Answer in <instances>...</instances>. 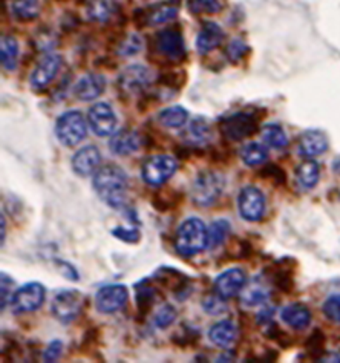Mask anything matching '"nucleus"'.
Listing matches in <instances>:
<instances>
[{"mask_svg": "<svg viewBox=\"0 0 340 363\" xmlns=\"http://www.w3.org/2000/svg\"><path fill=\"white\" fill-rule=\"evenodd\" d=\"M92 187L106 206L121 210L126 206L129 179L126 172L117 164H105L94 173Z\"/></svg>", "mask_w": 340, "mask_h": 363, "instance_id": "nucleus-1", "label": "nucleus"}, {"mask_svg": "<svg viewBox=\"0 0 340 363\" xmlns=\"http://www.w3.org/2000/svg\"><path fill=\"white\" fill-rule=\"evenodd\" d=\"M209 244V228L199 218H187L177 230L175 248L183 257H193L207 248Z\"/></svg>", "mask_w": 340, "mask_h": 363, "instance_id": "nucleus-2", "label": "nucleus"}, {"mask_svg": "<svg viewBox=\"0 0 340 363\" xmlns=\"http://www.w3.org/2000/svg\"><path fill=\"white\" fill-rule=\"evenodd\" d=\"M226 178L221 172L206 169L201 170L193 179L190 197L193 204L198 207H212L219 201L224 193Z\"/></svg>", "mask_w": 340, "mask_h": 363, "instance_id": "nucleus-3", "label": "nucleus"}, {"mask_svg": "<svg viewBox=\"0 0 340 363\" xmlns=\"http://www.w3.org/2000/svg\"><path fill=\"white\" fill-rule=\"evenodd\" d=\"M54 132L61 146H65V148H75L88 135L85 117H83L80 110H66V112L61 114L55 120Z\"/></svg>", "mask_w": 340, "mask_h": 363, "instance_id": "nucleus-4", "label": "nucleus"}, {"mask_svg": "<svg viewBox=\"0 0 340 363\" xmlns=\"http://www.w3.org/2000/svg\"><path fill=\"white\" fill-rule=\"evenodd\" d=\"M218 128L224 138L242 141L258 132L259 118L252 112H236L221 118Z\"/></svg>", "mask_w": 340, "mask_h": 363, "instance_id": "nucleus-5", "label": "nucleus"}, {"mask_svg": "<svg viewBox=\"0 0 340 363\" xmlns=\"http://www.w3.org/2000/svg\"><path fill=\"white\" fill-rule=\"evenodd\" d=\"M83 297L79 290L65 288L59 290L51 302L52 316L59 320L60 324L69 325L77 319L83 310Z\"/></svg>", "mask_w": 340, "mask_h": 363, "instance_id": "nucleus-6", "label": "nucleus"}, {"mask_svg": "<svg viewBox=\"0 0 340 363\" xmlns=\"http://www.w3.org/2000/svg\"><path fill=\"white\" fill-rule=\"evenodd\" d=\"M178 169L177 159L169 155H154L141 166V178L146 184L159 187L168 183Z\"/></svg>", "mask_w": 340, "mask_h": 363, "instance_id": "nucleus-7", "label": "nucleus"}, {"mask_svg": "<svg viewBox=\"0 0 340 363\" xmlns=\"http://www.w3.org/2000/svg\"><path fill=\"white\" fill-rule=\"evenodd\" d=\"M267 201L261 188L246 186L238 195V210L241 218L247 222H259L266 215Z\"/></svg>", "mask_w": 340, "mask_h": 363, "instance_id": "nucleus-8", "label": "nucleus"}, {"mask_svg": "<svg viewBox=\"0 0 340 363\" xmlns=\"http://www.w3.org/2000/svg\"><path fill=\"white\" fill-rule=\"evenodd\" d=\"M154 80V74L144 65H130L118 75L117 85L124 95L132 97L144 92Z\"/></svg>", "mask_w": 340, "mask_h": 363, "instance_id": "nucleus-9", "label": "nucleus"}, {"mask_svg": "<svg viewBox=\"0 0 340 363\" xmlns=\"http://www.w3.org/2000/svg\"><path fill=\"white\" fill-rule=\"evenodd\" d=\"M46 288L40 282H28L17 288L12 296V310L14 313H32L37 311L45 302Z\"/></svg>", "mask_w": 340, "mask_h": 363, "instance_id": "nucleus-10", "label": "nucleus"}, {"mask_svg": "<svg viewBox=\"0 0 340 363\" xmlns=\"http://www.w3.org/2000/svg\"><path fill=\"white\" fill-rule=\"evenodd\" d=\"M88 123L97 137L114 135L118 128V118L109 103L99 101L88 110Z\"/></svg>", "mask_w": 340, "mask_h": 363, "instance_id": "nucleus-11", "label": "nucleus"}, {"mask_svg": "<svg viewBox=\"0 0 340 363\" xmlns=\"http://www.w3.org/2000/svg\"><path fill=\"white\" fill-rule=\"evenodd\" d=\"M129 301V290L123 284H110L101 287L95 295V310L101 314L120 311Z\"/></svg>", "mask_w": 340, "mask_h": 363, "instance_id": "nucleus-12", "label": "nucleus"}, {"mask_svg": "<svg viewBox=\"0 0 340 363\" xmlns=\"http://www.w3.org/2000/svg\"><path fill=\"white\" fill-rule=\"evenodd\" d=\"M155 51L168 60H183L186 57V43L181 31L175 26L159 31L155 36Z\"/></svg>", "mask_w": 340, "mask_h": 363, "instance_id": "nucleus-13", "label": "nucleus"}, {"mask_svg": "<svg viewBox=\"0 0 340 363\" xmlns=\"http://www.w3.org/2000/svg\"><path fill=\"white\" fill-rule=\"evenodd\" d=\"M61 66H63V59H61L60 54H46L45 57L37 63V66L34 68L30 79L31 88L37 90V92L39 90L46 89L55 80V77L59 75Z\"/></svg>", "mask_w": 340, "mask_h": 363, "instance_id": "nucleus-14", "label": "nucleus"}, {"mask_svg": "<svg viewBox=\"0 0 340 363\" xmlns=\"http://www.w3.org/2000/svg\"><path fill=\"white\" fill-rule=\"evenodd\" d=\"M154 281L158 284H161L163 287H168L172 290L173 295H175L177 301H186L189 295L192 293V284L190 279L187 277L183 271H179L177 268L172 267H161L158 268L154 276H152Z\"/></svg>", "mask_w": 340, "mask_h": 363, "instance_id": "nucleus-15", "label": "nucleus"}, {"mask_svg": "<svg viewBox=\"0 0 340 363\" xmlns=\"http://www.w3.org/2000/svg\"><path fill=\"white\" fill-rule=\"evenodd\" d=\"M247 285V275L242 268H228L224 273H221L213 284V291L221 296L224 301H228L234 296H238Z\"/></svg>", "mask_w": 340, "mask_h": 363, "instance_id": "nucleus-16", "label": "nucleus"}, {"mask_svg": "<svg viewBox=\"0 0 340 363\" xmlns=\"http://www.w3.org/2000/svg\"><path fill=\"white\" fill-rule=\"evenodd\" d=\"M101 153L97 146H85L74 153L71 159L72 172L77 177H91L100 169Z\"/></svg>", "mask_w": 340, "mask_h": 363, "instance_id": "nucleus-17", "label": "nucleus"}, {"mask_svg": "<svg viewBox=\"0 0 340 363\" xmlns=\"http://www.w3.org/2000/svg\"><path fill=\"white\" fill-rule=\"evenodd\" d=\"M144 138L132 129H121L115 132L109 141V149L117 157L134 155L143 146Z\"/></svg>", "mask_w": 340, "mask_h": 363, "instance_id": "nucleus-18", "label": "nucleus"}, {"mask_svg": "<svg viewBox=\"0 0 340 363\" xmlns=\"http://www.w3.org/2000/svg\"><path fill=\"white\" fill-rule=\"evenodd\" d=\"M72 90L80 101H94L106 90V79L100 74H86L75 83Z\"/></svg>", "mask_w": 340, "mask_h": 363, "instance_id": "nucleus-19", "label": "nucleus"}, {"mask_svg": "<svg viewBox=\"0 0 340 363\" xmlns=\"http://www.w3.org/2000/svg\"><path fill=\"white\" fill-rule=\"evenodd\" d=\"M183 139L184 143L193 148H204L213 139V129L212 124L209 123L207 118L197 117L187 124V128L183 132Z\"/></svg>", "mask_w": 340, "mask_h": 363, "instance_id": "nucleus-20", "label": "nucleus"}, {"mask_svg": "<svg viewBox=\"0 0 340 363\" xmlns=\"http://www.w3.org/2000/svg\"><path fill=\"white\" fill-rule=\"evenodd\" d=\"M328 150V138L319 129H308L299 137V153L305 158H316Z\"/></svg>", "mask_w": 340, "mask_h": 363, "instance_id": "nucleus-21", "label": "nucleus"}, {"mask_svg": "<svg viewBox=\"0 0 340 363\" xmlns=\"http://www.w3.org/2000/svg\"><path fill=\"white\" fill-rule=\"evenodd\" d=\"M226 39V32L223 31L218 23L214 22H206L197 36L195 46L199 54H207L213 50H217Z\"/></svg>", "mask_w": 340, "mask_h": 363, "instance_id": "nucleus-22", "label": "nucleus"}, {"mask_svg": "<svg viewBox=\"0 0 340 363\" xmlns=\"http://www.w3.org/2000/svg\"><path fill=\"white\" fill-rule=\"evenodd\" d=\"M238 326H236L233 320H221V322L212 325L209 330V339L212 344L219 348H226V350L234 345V342L238 340Z\"/></svg>", "mask_w": 340, "mask_h": 363, "instance_id": "nucleus-23", "label": "nucleus"}, {"mask_svg": "<svg viewBox=\"0 0 340 363\" xmlns=\"http://www.w3.org/2000/svg\"><path fill=\"white\" fill-rule=\"evenodd\" d=\"M282 322H286L290 328H293L296 331L307 330L311 324V311L307 305L294 302L287 305L286 308L281 311Z\"/></svg>", "mask_w": 340, "mask_h": 363, "instance_id": "nucleus-24", "label": "nucleus"}, {"mask_svg": "<svg viewBox=\"0 0 340 363\" xmlns=\"http://www.w3.org/2000/svg\"><path fill=\"white\" fill-rule=\"evenodd\" d=\"M291 259H281L274 262V265L270 268V279L276 285L277 290H281L282 293H291L294 290V277H293V268L290 267Z\"/></svg>", "mask_w": 340, "mask_h": 363, "instance_id": "nucleus-25", "label": "nucleus"}, {"mask_svg": "<svg viewBox=\"0 0 340 363\" xmlns=\"http://www.w3.org/2000/svg\"><path fill=\"white\" fill-rule=\"evenodd\" d=\"M158 123L168 129H181L189 121V110L183 106H169L159 110L157 115Z\"/></svg>", "mask_w": 340, "mask_h": 363, "instance_id": "nucleus-26", "label": "nucleus"}, {"mask_svg": "<svg viewBox=\"0 0 340 363\" xmlns=\"http://www.w3.org/2000/svg\"><path fill=\"white\" fill-rule=\"evenodd\" d=\"M148 281H143L141 284H137V295H135V304H137V310L141 316H146L149 314L150 310L154 308L158 297H159V291L154 285H146Z\"/></svg>", "mask_w": 340, "mask_h": 363, "instance_id": "nucleus-27", "label": "nucleus"}, {"mask_svg": "<svg viewBox=\"0 0 340 363\" xmlns=\"http://www.w3.org/2000/svg\"><path fill=\"white\" fill-rule=\"evenodd\" d=\"M296 179L305 190H311V188L317 186L319 179H321V167H319L314 159H307V161L297 166Z\"/></svg>", "mask_w": 340, "mask_h": 363, "instance_id": "nucleus-28", "label": "nucleus"}, {"mask_svg": "<svg viewBox=\"0 0 340 363\" xmlns=\"http://www.w3.org/2000/svg\"><path fill=\"white\" fill-rule=\"evenodd\" d=\"M19 61V43L11 36H3L0 41V63L5 71H14Z\"/></svg>", "mask_w": 340, "mask_h": 363, "instance_id": "nucleus-29", "label": "nucleus"}, {"mask_svg": "<svg viewBox=\"0 0 340 363\" xmlns=\"http://www.w3.org/2000/svg\"><path fill=\"white\" fill-rule=\"evenodd\" d=\"M242 163L248 167L263 164L268 159V149L261 143H248L239 152Z\"/></svg>", "mask_w": 340, "mask_h": 363, "instance_id": "nucleus-30", "label": "nucleus"}, {"mask_svg": "<svg viewBox=\"0 0 340 363\" xmlns=\"http://www.w3.org/2000/svg\"><path fill=\"white\" fill-rule=\"evenodd\" d=\"M179 6L175 2H169V3H161L155 6L148 16H146V23L149 25H164L172 22L173 19L178 16Z\"/></svg>", "mask_w": 340, "mask_h": 363, "instance_id": "nucleus-31", "label": "nucleus"}, {"mask_svg": "<svg viewBox=\"0 0 340 363\" xmlns=\"http://www.w3.org/2000/svg\"><path fill=\"white\" fill-rule=\"evenodd\" d=\"M263 143L273 149H286L288 146V137L282 126L276 123L266 124L262 128Z\"/></svg>", "mask_w": 340, "mask_h": 363, "instance_id": "nucleus-32", "label": "nucleus"}, {"mask_svg": "<svg viewBox=\"0 0 340 363\" xmlns=\"http://www.w3.org/2000/svg\"><path fill=\"white\" fill-rule=\"evenodd\" d=\"M230 233H232V226L227 219L213 221L209 227V244H207V248L217 250L227 241Z\"/></svg>", "mask_w": 340, "mask_h": 363, "instance_id": "nucleus-33", "label": "nucleus"}, {"mask_svg": "<svg viewBox=\"0 0 340 363\" xmlns=\"http://www.w3.org/2000/svg\"><path fill=\"white\" fill-rule=\"evenodd\" d=\"M270 297L268 288L263 284L253 282L252 285H246V288L242 290L241 301L246 306H258L266 304Z\"/></svg>", "mask_w": 340, "mask_h": 363, "instance_id": "nucleus-34", "label": "nucleus"}, {"mask_svg": "<svg viewBox=\"0 0 340 363\" xmlns=\"http://www.w3.org/2000/svg\"><path fill=\"white\" fill-rule=\"evenodd\" d=\"M11 11L20 20H34L40 12V0H11Z\"/></svg>", "mask_w": 340, "mask_h": 363, "instance_id": "nucleus-35", "label": "nucleus"}, {"mask_svg": "<svg viewBox=\"0 0 340 363\" xmlns=\"http://www.w3.org/2000/svg\"><path fill=\"white\" fill-rule=\"evenodd\" d=\"M112 8H110L109 0H88L86 3V16L91 22L105 23L109 20Z\"/></svg>", "mask_w": 340, "mask_h": 363, "instance_id": "nucleus-36", "label": "nucleus"}, {"mask_svg": "<svg viewBox=\"0 0 340 363\" xmlns=\"http://www.w3.org/2000/svg\"><path fill=\"white\" fill-rule=\"evenodd\" d=\"M179 193L177 190H161L155 197H152V207L159 213H168L173 208H177L179 204Z\"/></svg>", "mask_w": 340, "mask_h": 363, "instance_id": "nucleus-37", "label": "nucleus"}, {"mask_svg": "<svg viewBox=\"0 0 340 363\" xmlns=\"http://www.w3.org/2000/svg\"><path fill=\"white\" fill-rule=\"evenodd\" d=\"M226 0H187V10L193 16L203 14H218L224 10Z\"/></svg>", "mask_w": 340, "mask_h": 363, "instance_id": "nucleus-38", "label": "nucleus"}, {"mask_svg": "<svg viewBox=\"0 0 340 363\" xmlns=\"http://www.w3.org/2000/svg\"><path fill=\"white\" fill-rule=\"evenodd\" d=\"M325 342L327 337L322 330H314L310 334L308 339L305 340V350H307L310 357H313L314 360H319L325 354Z\"/></svg>", "mask_w": 340, "mask_h": 363, "instance_id": "nucleus-39", "label": "nucleus"}, {"mask_svg": "<svg viewBox=\"0 0 340 363\" xmlns=\"http://www.w3.org/2000/svg\"><path fill=\"white\" fill-rule=\"evenodd\" d=\"M201 337V333L199 330H197L195 326H189V325H183L181 331L175 333L172 336V342L175 344L177 346H181V348H186V346H192V345H197L198 340Z\"/></svg>", "mask_w": 340, "mask_h": 363, "instance_id": "nucleus-40", "label": "nucleus"}, {"mask_svg": "<svg viewBox=\"0 0 340 363\" xmlns=\"http://www.w3.org/2000/svg\"><path fill=\"white\" fill-rule=\"evenodd\" d=\"M178 317V311L173 305L164 304L161 305V308L157 310L154 316V324L158 330H168V328L175 322Z\"/></svg>", "mask_w": 340, "mask_h": 363, "instance_id": "nucleus-41", "label": "nucleus"}, {"mask_svg": "<svg viewBox=\"0 0 340 363\" xmlns=\"http://www.w3.org/2000/svg\"><path fill=\"white\" fill-rule=\"evenodd\" d=\"M259 177L262 179L270 181V183H273L277 187L286 186V183H287L286 170H283L281 166H277L274 163H268V164L263 166L262 169L259 170Z\"/></svg>", "mask_w": 340, "mask_h": 363, "instance_id": "nucleus-42", "label": "nucleus"}, {"mask_svg": "<svg viewBox=\"0 0 340 363\" xmlns=\"http://www.w3.org/2000/svg\"><path fill=\"white\" fill-rule=\"evenodd\" d=\"M143 50V39L138 34H129V36L120 41L117 52L121 57H134Z\"/></svg>", "mask_w": 340, "mask_h": 363, "instance_id": "nucleus-43", "label": "nucleus"}, {"mask_svg": "<svg viewBox=\"0 0 340 363\" xmlns=\"http://www.w3.org/2000/svg\"><path fill=\"white\" fill-rule=\"evenodd\" d=\"M248 52H250V46L242 39L230 40L226 48V57L228 61L233 63V65L239 63Z\"/></svg>", "mask_w": 340, "mask_h": 363, "instance_id": "nucleus-44", "label": "nucleus"}, {"mask_svg": "<svg viewBox=\"0 0 340 363\" xmlns=\"http://www.w3.org/2000/svg\"><path fill=\"white\" fill-rule=\"evenodd\" d=\"M201 306L206 314L209 316H221V314L226 313V301L221 296H218L217 293H212V295H207L203 301H201Z\"/></svg>", "mask_w": 340, "mask_h": 363, "instance_id": "nucleus-45", "label": "nucleus"}, {"mask_svg": "<svg viewBox=\"0 0 340 363\" xmlns=\"http://www.w3.org/2000/svg\"><path fill=\"white\" fill-rule=\"evenodd\" d=\"M110 235L114 238L120 239L126 244H138L141 241V232L137 227H126V226H117L112 230H110Z\"/></svg>", "mask_w": 340, "mask_h": 363, "instance_id": "nucleus-46", "label": "nucleus"}, {"mask_svg": "<svg viewBox=\"0 0 340 363\" xmlns=\"http://www.w3.org/2000/svg\"><path fill=\"white\" fill-rule=\"evenodd\" d=\"M322 313L330 322L340 325V295H331L322 305Z\"/></svg>", "mask_w": 340, "mask_h": 363, "instance_id": "nucleus-47", "label": "nucleus"}, {"mask_svg": "<svg viewBox=\"0 0 340 363\" xmlns=\"http://www.w3.org/2000/svg\"><path fill=\"white\" fill-rule=\"evenodd\" d=\"M0 277H2V311H5L6 305L11 304L12 296H14V293H16V290H14V281L8 273L2 271Z\"/></svg>", "mask_w": 340, "mask_h": 363, "instance_id": "nucleus-48", "label": "nucleus"}, {"mask_svg": "<svg viewBox=\"0 0 340 363\" xmlns=\"http://www.w3.org/2000/svg\"><path fill=\"white\" fill-rule=\"evenodd\" d=\"M55 261V267L61 273V276L66 277L68 281H72V282H79L80 281V275H79V270L74 267L71 262L63 261V259H54Z\"/></svg>", "mask_w": 340, "mask_h": 363, "instance_id": "nucleus-49", "label": "nucleus"}, {"mask_svg": "<svg viewBox=\"0 0 340 363\" xmlns=\"http://www.w3.org/2000/svg\"><path fill=\"white\" fill-rule=\"evenodd\" d=\"M61 354H63V342L61 340H52L50 345L45 348L43 351V360L51 363V362H57Z\"/></svg>", "mask_w": 340, "mask_h": 363, "instance_id": "nucleus-50", "label": "nucleus"}, {"mask_svg": "<svg viewBox=\"0 0 340 363\" xmlns=\"http://www.w3.org/2000/svg\"><path fill=\"white\" fill-rule=\"evenodd\" d=\"M184 72H166L161 74L158 79V83L168 89H178L183 83H179V79H184Z\"/></svg>", "mask_w": 340, "mask_h": 363, "instance_id": "nucleus-51", "label": "nucleus"}, {"mask_svg": "<svg viewBox=\"0 0 340 363\" xmlns=\"http://www.w3.org/2000/svg\"><path fill=\"white\" fill-rule=\"evenodd\" d=\"M273 316H274V308L273 306H266L262 308L258 316H256V324L258 325H268L270 322H273Z\"/></svg>", "mask_w": 340, "mask_h": 363, "instance_id": "nucleus-52", "label": "nucleus"}, {"mask_svg": "<svg viewBox=\"0 0 340 363\" xmlns=\"http://www.w3.org/2000/svg\"><path fill=\"white\" fill-rule=\"evenodd\" d=\"M97 339H99V331H97V328H89V330L85 333V336H83L81 346L83 348L92 346V345H95Z\"/></svg>", "mask_w": 340, "mask_h": 363, "instance_id": "nucleus-53", "label": "nucleus"}, {"mask_svg": "<svg viewBox=\"0 0 340 363\" xmlns=\"http://www.w3.org/2000/svg\"><path fill=\"white\" fill-rule=\"evenodd\" d=\"M319 362H340V355L339 354H323Z\"/></svg>", "mask_w": 340, "mask_h": 363, "instance_id": "nucleus-54", "label": "nucleus"}, {"mask_svg": "<svg viewBox=\"0 0 340 363\" xmlns=\"http://www.w3.org/2000/svg\"><path fill=\"white\" fill-rule=\"evenodd\" d=\"M233 359H234V353H227V354H221L217 362H232Z\"/></svg>", "mask_w": 340, "mask_h": 363, "instance_id": "nucleus-55", "label": "nucleus"}, {"mask_svg": "<svg viewBox=\"0 0 340 363\" xmlns=\"http://www.w3.org/2000/svg\"><path fill=\"white\" fill-rule=\"evenodd\" d=\"M332 172L337 173V175L340 177V157H337L334 161H332Z\"/></svg>", "mask_w": 340, "mask_h": 363, "instance_id": "nucleus-56", "label": "nucleus"}, {"mask_svg": "<svg viewBox=\"0 0 340 363\" xmlns=\"http://www.w3.org/2000/svg\"><path fill=\"white\" fill-rule=\"evenodd\" d=\"M5 238H6V235H5V215H2V247L5 246Z\"/></svg>", "mask_w": 340, "mask_h": 363, "instance_id": "nucleus-57", "label": "nucleus"}]
</instances>
